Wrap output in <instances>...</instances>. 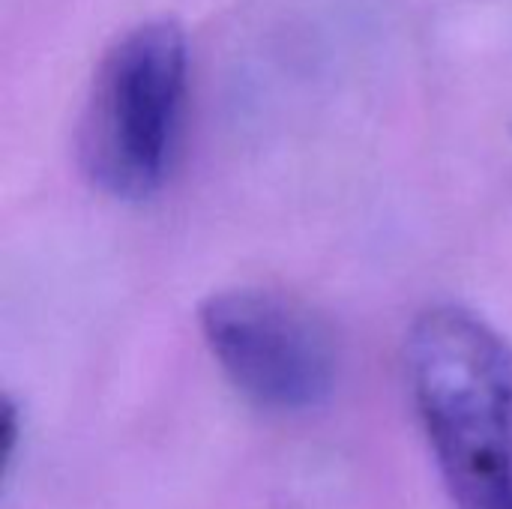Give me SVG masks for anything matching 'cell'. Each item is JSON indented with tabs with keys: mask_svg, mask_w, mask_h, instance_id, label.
<instances>
[{
	"mask_svg": "<svg viewBox=\"0 0 512 509\" xmlns=\"http://www.w3.org/2000/svg\"><path fill=\"white\" fill-rule=\"evenodd\" d=\"M408 390L459 509H512V345L459 306L423 312L405 342Z\"/></svg>",
	"mask_w": 512,
	"mask_h": 509,
	"instance_id": "6da1fadb",
	"label": "cell"
},
{
	"mask_svg": "<svg viewBox=\"0 0 512 509\" xmlns=\"http://www.w3.org/2000/svg\"><path fill=\"white\" fill-rule=\"evenodd\" d=\"M186 75V36L168 18L144 21L108 48L78 129L81 168L96 189L120 201H144L165 183Z\"/></svg>",
	"mask_w": 512,
	"mask_h": 509,
	"instance_id": "7a4b0ae2",
	"label": "cell"
},
{
	"mask_svg": "<svg viewBox=\"0 0 512 509\" xmlns=\"http://www.w3.org/2000/svg\"><path fill=\"white\" fill-rule=\"evenodd\" d=\"M201 333L225 378L270 411H309L330 399L339 354L327 324L300 300L234 288L201 306Z\"/></svg>",
	"mask_w": 512,
	"mask_h": 509,
	"instance_id": "3957f363",
	"label": "cell"
}]
</instances>
